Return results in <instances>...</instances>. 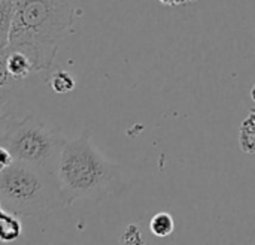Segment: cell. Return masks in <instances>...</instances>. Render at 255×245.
I'll return each mask as SVG.
<instances>
[{
  "label": "cell",
  "instance_id": "6da1fadb",
  "mask_svg": "<svg viewBox=\"0 0 255 245\" xmlns=\"http://www.w3.org/2000/svg\"><path fill=\"white\" fill-rule=\"evenodd\" d=\"M57 178L67 207L79 199L100 201L118 195L124 186L120 166L109 162L91 144L87 130L63 147Z\"/></svg>",
  "mask_w": 255,
  "mask_h": 245
},
{
  "label": "cell",
  "instance_id": "7a4b0ae2",
  "mask_svg": "<svg viewBox=\"0 0 255 245\" xmlns=\"http://www.w3.org/2000/svg\"><path fill=\"white\" fill-rule=\"evenodd\" d=\"M0 207L18 217L43 219L67 204L57 174L13 162L0 171Z\"/></svg>",
  "mask_w": 255,
  "mask_h": 245
},
{
  "label": "cell",
  "instance_id": "3957f363",
  "mask_svg": "<svg viewBox=\"0 0 255 245\" xmlns=\"http://www.w3.org/2000/svg\"><path fill=\"white\" fill-rule=\"evenodd\" d=\"M73 19V0H16L7 45L58 46Z\"/></svg>",
  "mask_w": 255,
  "mask_h": 245
},
{
  "label": "cell",
  "instance_id": "277c9868",
  "mask_svg": "<svg viewBox=\"0 0 255 245\" xmlns=\"http://www.w3.org/2000/svg\"><path fill=\"white\" fill-rule=\"evenodd\" d=\"M66 142L67 139L58 132L36 121L33 117L22 120L10 118V124L1 118L0 147L7 148L15 162L57 174L58 160Z\"/></svg>",
  "mask_w": 255,
  "mask_h": 245
},
{
  "label": "cell",
  "instance_id": "5b68a950",
  "mask_svg": "<svg viewBox=\"0 0 255 245\" xmlns=\"http://www.w3.org/2000/svg\"><path fill=\"white\" fill-rule=\"evenodd\" d=\"M18 216L1 210L0 214V241L3 244L13 243L22 235V226L21 222L16 219Z\"/></svg>",
  "mask_w": 255,
  "mask_h": 245
},
{
  "label": "cell",
  "instance_id": "8992f818",
  "mask_svg": "<svg viewBox=\"0 0 255 245\" xmlns=\"http://www.w3.org/2000/svg\"><path fill=\"white\" fill-rule=\"evenodd\" d=\"M16 0H0V34H1V48L9 43V33L13 21Z\"/></svg>",
  "mask_w": 255,
  "mask_h": 245
},
{
  "label": "cell",
  "instance_id": "52a82bcc",
  "mask_svg": "<svg viewBox=\"0 0 255 245\" xmlns=\"http://www.w3.org/2000/svg\"><path fill=\"white\" fill-rule=\"evenodd\" d=\"M149 229L152 235L158 238H166L173 234L175 231V220L169 213H158L151 219Z\"/></svg>",
  "mask_w": 255,
  "mask_h": 245
},
{
  "label": "cell",
  "instance_id": "ba28073f",
  "mask_svg": "<svg viewBox=\"0 0 255 245\" xmlns=\"http://www.w3.org/2000/svg\"><path fill=\"white\" fill-rule=\"evenodd\" d=\"M49 85L52 88L54 93H58V94H66V93H70L75 90V79L73 76L66 72V70H58L55 72L54 75H51L49 78Z\"/></svg>",
  "mask_w": 255,
  "mask_h": 245
},
{
  "label": "cell",
  "instance_id": "9c48e42d",
  "mask_svg": "<svg viewBox=\"0 0 255 245\" xmlns=\"http://www.w3.org/2000/svg\"><path fill=\"white\" fill-rule=\"evenodd\" d=\"M239 145L247 154H255V130H241L239 129Z\"/></svg>",
  "mask_w": 255,
  "mask_h": 245
},
{
  "label": "cell",
  "instance_id": "30bf717a",
  "mask_svg": "<svg viewBox=\"0 0 255 245\" xmlns=\"http://www.w3.org/2000/svg\"><path fill=\"white\" fill-rule=\"evenodd\" d=\"M121 244H143V238L140 235V231L136 225H130L127 226V229L124 231V235L120 240Z\"/></svg>",
  "mask_w": 255,
  "mask_h": 245
},
{
  "label": "cell",
  "instance_id": "8fae6325",
  "mask_svg": "<svg viewBox=\"0 0 255 245\" xmlns=\"http://www.w3.org/2000/svg\"><path fill=\"white\" fill-rule=\"evenodd\" d=\"M15 160H13V156L10 154V151L4 147H0V166L1 168H7L9 165H12Z\"/></svg>",
  "mask_w": 255,
  "mask_h": 245
},
{
  "label": "cell",
  "instance_id": "7c38bea8",
  "mask_svg": "<svg viewBox=\"0 0 255 245\" xmlns=\"http://www.w3.org/2000/svg\"><path fill=\"white\" fill-rule=\"evenodd\" d=\"M250 96H251V99L255 102V84L253 85V88H251V91H250Z\"/></svg>",
  "mask_w": 255,
  "mask_h": 245
}]
</instances>
